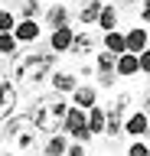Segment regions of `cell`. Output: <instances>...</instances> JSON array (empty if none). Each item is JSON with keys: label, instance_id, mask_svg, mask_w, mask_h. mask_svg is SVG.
<instances>
[{"label": "cell", "instance_id": "obj_15", "mask_svg": "<svg viewBox=\"0 0 150 156\" xmlns=\"http://www.w3.org/2000/svg\"><path fill=\"white\" fill-rule=\"evenodd\" d=\"M95 46H98V39L91 36V33H75V39H72V55H79V58H85V55H91L95 52Z\"/></svg>", "mask_w": 150, "mask_h": 156}, {"label": "cell", "instance_id": "obj_23", "mask_svg": "<svg viewBox=\"0 0 150 156\" xmlns=\"http://www.w3.org/2000/svg\"><path fill=\"white\" fill-rule=\"evenodd\" d=\"M42 13V3L39 0H20V16L23 20H36Z\"/></svg>", "mask_w": 150, "mask_h": 156}, {"label": "cell", "instance_id": "obj_24", "mask_svg": "<svg viewBox=\"0 0 150 156\" xmlns=\"http://www.w3.org/2000/svg\"><path fill=\"white\" fill-rule=\"evenodd\" d=\"M13 26H16V13L13 10H0V33H13Z\"/></svg>", "mask_w": 150, "mask_h": 156}, {"label": "cell", "instance_id": "obj_14", "mask_svg": "<svg viewBox=\"0 0 150 156\" xmlns=\"http://www.w3.org/2000/svg\"><path fill=\"white\" fill-rule=\"evenodd\" d=\"M49 81H52V91L56 94H72L79 88V75L75 72H56V78H49Z\"/></svg>", "mask_w": 150, "mask_h": 156}, {"label": "cell", "instance_id": "obj_4", "mask_svg": "<svg viewBox=\"0 0 150 156\" xmlns=\"http://www.w3.org/2000/svg\"><path fill=\"white\" fill-rule=\"evenodd\" d=\"M62 130H65L75 143H88V140H91V130H88V111H82V107L69 104L65 120H62Z\"/></svg>", "mask_w": 150, "mask_h": 156}, {"label": "cell", "instance_id": "obj_19", "mask_svg": "<svg viewBox=\"0 0 150 156\" xmlns=\"http://www.w3.org/2000/svg\"><path fill=\"white\" fill-rule=\"evenodd\" d=\"M104 52H111V55L127 52V46H124V33H121V29H111V33H104Z\"/></svg>", "mask_w": 150, "mask_h": 156}, {"label": "cell", "instance_id": "obj_2", "mask_svg": "<svg viewBox=\"0 0 150 156\" xmlns=\"http://www.w3.org/2000/svg\"><path fill=\"white\" fill-rule=\"evenodd\" d=\"M65 111H69V104L62 101V94L52 91V94L36 98V104H33V111H30V120H33V127H36L39 133H56V130H62Z\"/></svg>", "mask_w": 150, "mask_h": 156}, {"label": "cell", "instance_id": "obj_13", "mask_svg": "<svg viewBox=\"0 0 150 156\" xmlns=\"http://www.w3.org/2000/svg\"><path fill=\"white\" fill-rule=\"evenodd\" d=\"M101 7H104V0H82V7H79V23H82V26H95V23H98Z\"/></svg>", "mask_w": 150, "mask_h": 156}, {"label": "cell", "instance_id": "obj_11", "mask_svg": "<svg viewBox=\"0 0 150 156\" xmlns=\"http://www.w3.org/2000/svg\"><path fill=\"white\" fill-rule=\"evenodd\" d=\"M72 39H75V29L72 26H56L52 36H49V49L56 52V55H62V52L72 49Z\"/></svg>", "mask_w": 150, "mask_h": 156}, {"label": "cell", "instance_id": "obj_10", "mask_svg": "<svg viewBox=\"0 0 150 156\" xmlns=\"http://www.w3.org/2000/svg\"><path fill=\"white\" fill-rule=\"evenodd\" d=\"M124 46H127V52L140 55V52L150 46V33H147L144 26H130L127 33H124Z\"/></svg>", "mask_w": 150, "mask_h": 156}, {"label": "cell", "instance_id": "obj_31", "mask_svg": "<svg viewBox=\"0 0 150 156\" xmlns=\"http://www.w3.org/2000/svg\"><path fill=\"white\" fill-rule=\"evenodd\" d=\"M3 156H13V153H10V150H7V153H3Z\"/></svg>", "mask_w": 150, "mask_h": 156}, {"label": "cell", "instance_id": "obj_5", "mask_svg": "<svg viewBox=\"0 0 150 156\" xmlns=\"http://www.w3.org/2000/svg\"><path fill=\"white\" fill-rule=\"evenodd\" d=\"M127 107H130V94L124 91V94H118V98H114V104L104 111V133H108V136L124 133V117H127Z\"/></svg>", "mask_w": 150, "mask_h": 156}, {"label": "cell", "instance_id": "obj_17", "mask_svg": "<svg viewBox=\"0 0 150 156\" xmlns=\"http://www.w3.org/2000/svg\"><path fill=\"white\" fill-rule=\"evenodd\" d=\"M95 98H98V91H95L91 85H79L75 91H72V104L82 107V111H91V107H95Z\"/></svg>", "mask_w": 150, "mask_h": 156}, {"label": "cell", "instance_id": "obj_26", "mask_svg": "<svg viewBox=\"0 0 150 156\" xmlns=\"http://www.w3.org/2000/svg\"><path fill=\"white\" fill-rule=\"evenodd\" d=\"M127 156H150V146L134 140V143H130V150H127Z\"/></svg>", "mask_w": 150, "mask_h": 156}, {"label": "cell", "instance_id": "obj_21", "mask_svg": "<svg viewBox=\"0 0 150 156\" xmlns=\"http://www.w3.org/2000/svg\"><path fill=\"white\" fill-rule=\"evenodd\" d=\"M16 49H20V42H16V36H13V33H0V58L16 55Z\"/></svg>", "mask_w": 150, "mask_h": 156}, {"label": "cell", "instance_id": "obj_16", "mask_svg": "<svg viewBox=\"0 0 150 156\" xmlns=\"http://www.w3.org/2000/svg\"><path fill=\"white\" fill-rule=\"evenodd\" d=\"M42 20H46V26H69V7L65 3H52L49 10H42Z\"/></svg>", "mask_w": 150, "mask_h": 156}, {"label": "cell", "instance_id": "obj_1", "mask_svg": "<svg viewBox=\"0 0 150 156\" xmlns=\"http://www.w3.org/2000/svg\"><path fill=\"white\" fill-rule=\"evenodd\" d=\"M52 68H56V52H39V49H30V52H16L13 55V78L20 85L33 88L42 85L52 78Z\"/></svg>", "mask_w": 150, "mask_h": 156}, {"label": "cell", "instance_id": "obj_18", "mask_svg": "<svg viewBox=\"0 0 150 156\" xmlns=\"http://www.w3.org/2000/svg\"><path fill=\"white\" fill-rule=\"evenodd\" d=\"M118 20H121V10L114 7V3H104L95 26H101V33H111V29H118Z\"/></svg>", "mask_w": 150, "mask_h": 156}, {"label": "cell", "instance_id": "obj_27", "mask_svg": "<svg viewBox=\"0 0 150 156\" xmlns=\"http://www.w3.org/2000/svg\"><path fill=\"white\" fill-rule=\"evenodd\" d=\"M65 156H85V143H72L65 150Z\"/></svg>", "mask_w": 150, "mask_h": 156}, {"label": "cell", "instance_id": "obj_25", "mask_svg": "<svg viewBox=\"0 0 150 156\" xmlns=\"http://www.w3.org/2000/svg\"><path fill=\"white\" fill-rule=\"evenodd\" d=\"M137 65H140V75H150V46L137 55Z\"/></svg>", "mask_w": 150, "mask_h": 156}, {"label": "cell", "instance_id": "obj_9", "mask_svg": "<svg viewBox=\"0 0 150 156\" xmlns=\"http://www.w3.org/2000/svg\"><path fill=\"white\" fill-rule=\"evenodd\" d=\"M13 36H16V42H36V39L42 36V26H39V20H16V26H13Z\"/></svg>", "mask_w": 150, "mask_h": 156}, {"label": "cell", "instance_id": "obj_12", "mask_svg": "<svg viewBox=\"0 0 150 156\" xmlns=\"http://www.w3.org/2000/svg\"><path fill=\"white\" fill-rule=\"evenodd\" d=\"M114 72H118V78H134V75H140L137 55H134V52H121V55L114 58Z\"/></svg>", "mask_w": 150, "mask_h": 156}, {"label": "cell", "instance_id": "obj_3", "mask_svg": "<svg viewBox=\"0 0 150 156\" xmlns=\"http://www.w3.org/2000/svg\"><path fill=\"white\" fill-rule=\"evenodd\" d=\"M36 127H33L30 114L26 117H10L7 120V127H3V140L13 146V150H33V143H36Z\"/></svg>", "mask_w": 150, "mask_h": 156}, {"label": "cell", "instance_id": "obj_7", "mask_svg": "<svg viewBox=\"0 0 150 156\" xmlns=\"http://www.w3.org/2000/svg\"><path fill=\"white\" fill-rule=\"evenodd\" d=\"M147 130H150V114H147V111H134V114L124 117V133H127L130 140L144 136Z\"/></svg>", "mask_w": 150, "mask_h": 156}, {"label": "cell", "instance_id": "obj_22", "mask_svg": "<svg viewBox=\"0 0 150 156\" xmlns=\"http://www.w3.org/2000/svg\"><path fill=\"white\" fill-rule=\"evenodd\" d=\"M88 130H91V136H95V133H104V111H101L98 104L88 111Z\"/></svg>", "mask_w": 150, "mask_h": 156}, {"label": "cell", "instance_id": "obj_32", "mask_svg": "<svg viewBox=\"0 0 150 156\" xmlns=\"http://www.w3.org/2000/svg\"><path fill=\"white\" fill-rule=\"evenodd\" d=\"M56 3H62V0H56Z\"/></svg>", "mask_w": 150, "mask_h": 156}, {"label": "cell", "instance_id": "obj_8", "mask_svg": "<svg viewBox=\"0 0 150 156\" xmlns=\"http://www.w3.org/2000/svg\"><path fill=\"white\" fill-rule=\"evenodd\" d=\"M16 111V88L0 75V120H10Z\"/></svg>", "mask_w": 150, "mask_h": 156}, {"label": "cell", "instance_id": "obj_33", "mask_svg": "<svg viewBox=\"0 0 150 156\" xmlns=\"http://www.w3.org/2000/svg\"><path fill=\"white\" fill-rule=\"evenodd\" d=\"M147 136H150V130H147Z\"/></svg>", "mask_w": 150, "mask_h": 156}, {"label": "cell", "instance_id": "obj_30", "mask_svg": "<svg viewBox=\"0 0 150 156\" xmlns=\"http://www.w3.org/2000/svg\"><path fill=\"white\" fill-rule=\"evenodd\" d=\"M121 7H137V0H121Z\"/></svg>", "mask_w": 150, "mask_h": 156}, {"label": "cell", "instance_id": "obj_28", "mask_svg": "<svg viewBox=\"0 0 150 156\" xmlns=\"http://www.w3.org/2000/svg\"><path fill=\"white\" fill-rule=\"evenodd\" d=\"M140 20L150 23V0H140Z\"/></svg>", "mask_w": 150, "mask_h": 156}, {"label": "cell", "instance_id": "obj_6", "mask_svg": "<svg viewBox=\"0 0 150 156\" xmlns=\"http://www.w3.org/2000/svg\"><path fill=\"white\" fill-rule=\"evenodd\" d=\"M114 58L111 52H95V75H98V85L101 88H111L118 81V72H114Z\"/></svg>", "mask_w": 150, "mask_h": 156}, {"label": "cell", "instance_id": "obj_20", "mask_svg": "<svg viewBox=\"0 0 150 156\" xmlns=\"http://www.w3.org/2000/svg\"><path fill=\"white\" fill-rule=\"evenodd\" d=\"M65 150H69L65 136H59V133H49V140H46V146H42V156H65Z\"/></svg>", "mask_w": 150, "mask_h": 156}, {"label": "cell", "instance_id": "obj_29", "mask_svg": "<svg viewBox=\"0 0 150 156\" xmlns=\"http://www.w3.org/2000/svg\"><path fill=\"white\" fill-rule=\"evenodd\" d=\"M144 111L150 114V88H147V94H144Z\"/></svg>", "mask_w": 150, "mask_h": 156}]
</instances>
